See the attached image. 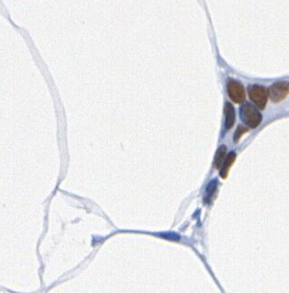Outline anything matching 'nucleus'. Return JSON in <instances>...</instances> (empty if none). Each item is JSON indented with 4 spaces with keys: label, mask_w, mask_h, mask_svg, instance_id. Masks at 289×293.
I'll return each mask as SVG.
<instances>
[{
    "label": "nucleus",
    "mask_w": 289,
    "mask_h": 293,
    "mask_svg": "<svg viewBox=\"0 0 289 293\" xmlns=\"http://www.w3.org/2000/svg\"><path fill=\"white\" fill-rule=\"evenodd\" d=\"M235 157H236V155H235L234 151H232V152H230V153L227 155L226 160H225V162H224V165H223V167H222L221 177L223 179H226V177H227V174H228V172H229V169H230L231 166H232V164L235 162Z\"/></svg>",
    "instance_id": "6"
},
{
    "label": "nucleus",
    "mask_w": 289,
    "mask_h": 293,
    "mask_svg": "<svg viewBox=\"0 0 289 293\" xmlns=\"http://www.w3.org/2000/svg\"><path fill=\"white\" fill-rule=\"evenodd\" d=\"M163 237L164 239H169V240H179L180 237L175 233H171V232H165V233H161L159 235Z\"/></svg>",
    "instance_id": "10"
},
{
    "label": "nucleus",
    "mask_w": 289,
    "mask_h": 293,
    "mask_svg": "<svg viewBox=\"0 0 289 293\" xmlns=\"http://www.w3.org/2000/svg\"><path fill=\"white\" fill-rule=\"evenodd\" d=\"M226 149H226V146H224V145L217 149L215 158H214V166L216 169L223 167L224 159H226Z\"/></svg>",
    "instance_id": "7"
},
{
    "label": "nucleus",
    "mask_w": 289,
    "mask_h": 293,
    "mask_svg": "<svg viewBox=\"0 0 289 293\" xmlns=\"http://www.w3.org/2000/svg\"><path fill=\"white\" fill-rule=\"evenodd\" d=\"M227 92L230 99L235 103H242L245 100L244 87L237 80L230 79L227 83Z\"/></svg>",
    "instance_id": "4"
},
{
    "label": "nucleus",
    "mask_w": 289,
    "mask_h": 293,
    "mask_svg": "<svg viewBox=\"0 0 289 293\" xmlns=\"http://www.w3.org/2000/svg\"><path fill=\"white\" fill-rule=\"evenodd\" d=\"M216 181H212L209 183V185L207 186V189H206V193H205V199L206 200H209L210 198L212 197L213 192L216 190Z\"/></svg>",
    "instance_id": "8"
},
{
    "label": "nucleus",
    "mask_w": 289,
    "mask_h": 293,
    "mask_svg": "<svg viewBox=\"0 0 289 293\" xmlns=\"http://www.w3.org/2000/svg\"><path fill=\"white\" fill-rule=\"evenodd\" d=\"M225 114H226V131H229L232 127L234 126V123L235 121V108H233L232 104L227 102L226 103V108H225Z\"/></svg>",
    "instance_id": "5"
},
{
    "label": "nucleus",
    "mask_w": 289,
    "mask_h": 293,
    "mask_svg": "<svg viewBox=\"0 0 289 293\" xmlns=\"http://www.w3.org/2000/svg\"><path fill=\"white\" fill-rule=\"evenodd\" d=\"M248 131V129L244 126H239L237 128V130L235 131V137H234V141L235 142H238V140L241 139V137L244 135V133H246Z\"/></svg>",
    "instance_id": "9"
},
{
    "label": "nucleus",
    "mask_w": 289,
    "mask_h": 293,
    "mask_svg": "<svg viewBox=\"0 0 289 293\" xmlns=\"http://www.w3.org/2000/svg\"><path fill=\"white\" fill-rule=\"evenodd\" d=\"M248 95L250 99L256 104V106L261 109L266 108L268 99V93L264 87L260 85H252L248 88Z\"/></svg>",
    "instance_id": "2"
},
{
    "label": "nucleus",
    "mask_w": 289,
    "mask_h": 293,
    "mask_svg": "<svg viewBox=\"0 0 289 293\" xmlns=\"http://www.w3.org/2000/svg\"><path fill=\"white\" fill-rule=\"evenodd\" d=\"M268 95L273 102H280L289 95V81L275 82L269 89Z\"/></svg>",
    "instance_id": "3"
},
{
    "label": "nucleus",
    "mask_w": 289,
    "mask_h": 293,
    "mask_svg": "<svg viewBox=\"0 0 289 293\" xmlns=\"http://www.w3.org/2000/svg\"><path fill=\"white\" fill-rule=\"evenodd\" d=\"M240 117L246 126L253 129L258 128L262 120V116L258 108L249 103L244 104L240 108Z\"/></svg>",
    "instance_id": "1"
}]
</instances>
